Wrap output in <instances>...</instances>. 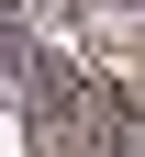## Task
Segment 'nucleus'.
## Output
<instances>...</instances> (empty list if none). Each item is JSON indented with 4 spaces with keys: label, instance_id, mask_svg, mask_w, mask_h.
<instances>
[{
    "label": "nucleus",
    "instance_id": "nucleus-1",
    "mask_svg": "<svg viewBox=\"0 0 145 157\" xmlns=\"http://www.w3.org/2000/svg\"><path fill=\"white\" fill-rule=\"evenodd\" d=\"M0 157H11V135H0Z\"/></svg>",
    "mask_w": 145,
    "mask_h": 157
}]
</instances>
